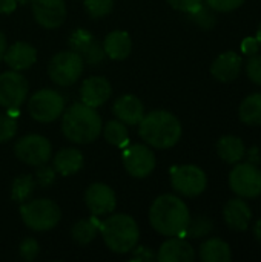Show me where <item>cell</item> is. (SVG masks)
Returning <instances> with one entry per match:
<instances>
[{"instance_id":"12","label":"cell","mask_w":261,"mask_h":262,"mask_svg":"<svg viewBox=\"0 0 261 262\" xmlns=\"http://www.w3.org/2000/svg\"><path fill=\"white\" fill-rule=\"evenodd\" d=\"M126 172L134 178H146L155 169V155L145 144H132L123 152Z\"/></svg>"},{"instance_id":"37","label":"cell","mask_w":261,"mask_h":262,"mask_svg":"<svg viewBox=\"0 0 261 262\" xmlns=\"http://www.w3.org/2000/svg\"><path fill=\"white\" fill-rule=\"evenodd\" d=\"M246 74L249 80L261 86V55H252L246 64Z\"/></svg>"},{"instance_id":"9","label":"cell","mask_w":261,"mask_h":262,"mask_svg":"<svg viewBox=\"0 0 261 262\" xmlns=\"http://www.w3.org/2000/svg\"><path fill=\"white\" fill-rule=\"evenodd\" d=\"M229 186L240 198H257L261 195V170L252 163L235 164L229 173Z\"/></svg>"},{"instance_id":"43","label":"cell","mask_w":261,"mask_h":262,"mask_svg":"<svg viewBox=\"0 0 261 262\" xmlns=\"http://www.w3.org/2000/svg\"><path fill=\"white\" fill-rule=\"evenodd\" d=\"M254 233H255V236H257V239L261 243V220L260 221H257V224H255V229H254Z\"/></svg>"},{"instance_id":"13","label":"cell","mask_w":261,"mask_h":262,"mask_svg":"<svg viewBox=\"0 0 261 262\" xmlns=\"http://www.w3.org/2000/svg\"><path fill=\"white\" fill-rule=\"evenodd\" d=\"M68 43H69L71 51L78 54L83 58V61H86L91 66H95V64L102 63L105 60V57H106L103 45H100L97 37H94L86 29H82V28L75 29L71 34Z\"/></svg>"},{"instance_id":"40","label":"cell","mask_w":261,"mask_h":262,"mask_svg":"<svg viewBox=\"0 0 261 262\" xmlns=\"http://www.w3.org/2000/svg\"><path fill=\"white\" fill-rule=\"evenodd\" d=\"M258 49H260V45H258L257 38H254V37H246L242 41V52L249 55V57L258 54Z\"/></svg>"},{"instance_id":"25","label":"cell","mask_w":261,"mask_h":262,"mask_svg":"<svg viewBox=\"0 0 261 262\" xmlns=\"http://www.w3.org/2000/svg\"><path fill=\"white\" fill-rule=\"evenodd\" d=\"M200 259L203 262H231L232 252L226 241L220 238H211L202 244Z\"/></svg>"},{"instance_id":"2","label":"cell","mask_w":261,"mask_h":262,"mask_svg":"<svg viewBox=\"0 0 261 262\" xmlns=\"http://www.w3.org/2000/svg\"><path fill=\"white\" fill-rule=\"evenodd\" d=\"M138 134L146 144L155 149H169L182 138V123L168 111H152L143 115Z\"/></svg>"},{"instance_id":"6","label":"cell","mask_w":261,"mask_h":262,"mask_svg":"<svg viewBox=\"0 0 261 262\" xmlns=\"http://www.w3.org/2000/svg\"><path fill=\"white\" fill-rule=\"evenodd\" d=\"M83 58L74 51H65L55 54L48 66L51 80L58 86H72L83 72Z\"/></svg>"},{"instance_id":"26","label":"cell","mask_w":261,"mask_h":262,"mask_svg":"<svg viewBox=\"0 0 261 262\" xmlns=\"http://www.w3.org/2000/svg\"><path fill=\"white\" fill-rule=\"evenodd\" d=\"M238 115L248 126H261V92L251 94L242 101Z\"/></svg>"},{"instance_id":"38","label":"cell","mask_w":261,"mask_h":262,"mask_svg":"<svg viewBox=\"0 0 261 262\" xmlns=\"http://www.w3.org/2000/svg\"><path fill=\"white\" fill-rule=\"evenodd\" d=\"M166 2H168L174 9L182 11V12H186V14L195 11V9L203 3V0H166Z\"/></svg>"},{"instance_id":"14","label":"cell","mask_w":261,"mask_h":262,"mask_svg":"<svg viewBox=\"0 0 261 262\" xmlns=\"http://www.w3.org/2000/svg\"><path fill=\"white\" fill-rule=\"evenodd\" d=\"M31 9L35 21L48 29H55L66 18V5L63 0H31Z\"/></svg>"},{"instance_id":"31","label":"cell","mask_w":261,"mask_h":262,"mask_svg":"<svg viewBox=\"0 0 261 262\" xmlns=\"http://www.w3.org/2000/svg\"><path fill=\"white\" fill-rule=\"evenodd\" d=\"M211 230H212V221L208 220V218L200 216V218H197V220H194V221H189V224H188V227H186L183 236L195 238V239H197V238L206 236Z\"/></svg>"},{"instance_id":"45","label":"cell","mask_w":261,"mask_h":262,"mask_svg":"<svg viewBox=\"0 0 261 262\" xmlns=\"http://www.w3.org/2000/svg\"><path fill=\"white\" fill-rule=\"evenodd\" d=\"M17 3H22V5H25V3H31V0H17Z\"/></svg>"},{"instance_id":"33","label":"cell","mask_w":261,"mask_h":262,"mask_svg":"<svg viewBox=\"0 0 261 262\" xmlns=\"http://www.w3.org/2000/svg\"><path fill=\"white\" fill-rule=\"evenodd\" d=\"M17 134V120L11 114H0V143H6Z\"/></svg>"},{"instance_id":"30","label":"cell","mask_w":261,"mask_h":262,"mask_svg":"<svg viewBox=\"0 0 261 262\" xmlns=\"http://www.w3.org/2000/svg\"><path fill=\"white\" fill-rule=\"evenodd\" d=\"M189 18L194 23H197L200 28H203V29H211L215 25V21H217L215 15H214V9L209 8L208 5L205 6L203 3L195 11L189 12Z\"/></svg>"},{"instance_id":"4","label":"cell","mask_w":261,"mask_h":262,"mask_svg":"<svg viewBox=\"0 0 261 262\" xmlns=\"http://www.w3.org/2000/svg\"><path fill=\"white\" fill-rule=\"evenodd\" d=\"M100 233L109 250L114 253H129L140 238V230L135 220L129 215H112L100 223Z\"/></svg>"},{"instance_id":"28","label":"cell","mask_w":261,"mask_h":262,"mask_svg":"<svg viewBox=\"0 0 261 262\" xmlns=\"http://www.w3.org/2000/svg\"><path fill=\"white\" fill-rule=\"evenodd\" d=\"M103 135H105V140L115 147H125L129 143L128 129L125 127V123H122L120 120L109 121L105 126Z\"/></svg>"},{"instance_id":"16","label":"cell","mask_w":261,"mask_h":262,"mask_svg":"<svg viewBox=\"0 0 261 262\" xmlns=\"http://www.w3.org/2000/svg\"><path fill=\"white\" fill-rule=\"evenodd\" d=\"M112 94L111 83L103 78V77H91L83 81L80 88V98L82 103L91 106V107H98L105 104Z\"/></svg>"},{"instance_id":"29","label":"cell","mask_w":261,"mask_h":262,"mask_svg":"<svg viewBox=\"0 0 261 262\" xmlns=\"http://www.w3.org/2000/svg\"><path fill=\"white\" fill-rule=\"evenodd\" d=\"M35 180L31 175H20L18 178L14 180L12 183V189H11V198L17 203H23L25 200H28L34 189H35Z\"/></svg>"},{"instance_id":"44","label":"cell","mask_w":261,"mask_h":262,"mask_svg":"<svg viewBox=\"0 0 261 262\" xmlns=\"http://www.w3.org/2000/svg\"><path fill=\"white\" fill-rule=\"evenodd\" d=\"M257 41H258V45H260V48H261V23H260V26H258V31H257Z\"/></svg>"},{"instance_id":"32","label":"cell","mask_w":261,"mask_h":262,"mask_svg":"<svg viewBox=\"0 0 261 262\" xmlns=\"http://www.w3.org/2000/svg\"><path fill=\"white\" fill-rule=\"evenodd\" d=\"M114 8V0H85V9L92 18L108 15Z\"/></svg>"},{"instance_id":"20","label":"cell","mask_w":261,"mask_h":262,"mask_svg":"<svg viewBox=\"0 0 261 262\" xmlns=\"http://www.w3.org/2000/svg\"><path fill=\"white\" fill-rule=\"evenodd\" d=\"M223 218H225V223L228 224V227H231L232 230L245 232L251 224L252 212L246 201H243L242 198H237V200H231L225 204Z\"/></svg>"},{"instance_id":"24","label":"cell","mask_w":261,"mask_h":262,"mask_svg":"<svg viewBox=\"0 0 261 262\" xmlns=\"http://www.w3.org/2000/svg\"><path fill=\"white\" fill-rule=\"evenodd\" d=\"M217 154L225 163L237 164L246 154L245 143L242 141V138L235 135H225L217 143Z\"/></svg>"},{"instance_id":"21","label":"cell","mask_w":261,"mask_h":262,"mask_svg":"<svg viewBox=\"0 0 261 262\" xmlns=\"http://www.w3.org/2000/svg\"><path fill=\"white\" fill-rule=\"evenodd\" d=\"M5 63L12 69V71H23L31 68L35 60H37V51L34 46L25 43V41H17L6 48L3 54Z\"/></svg>"},{"instance_id":"19","label":"cell","mask_w":261,"mask_h":262,"mask_svg":"<svg viewBox=\"0 0 261 262\" xmlns=\"http://www.w3.org/2000/svg\"><path fill=\"white\" fill-rule=\"evenodd\" d=\"M112 112L122 123L135 126L142 121L145 115V106L135 95H122L115 100Z\"/></svg>"},{"instance_id":"23","label":"cell","mask_w":261,"mask_h":262,"mask_svg":"<svg viewBox=\"0 0 261 262\" xmlns=\"http://www.w3.org/2000/svg\"><path fill=\"white\" fill-rule=\"evenodd\" d=\"M54 170L62 177H71L83 167V155L77 149H62L54 157Z\"/></svg>"},{"instance_id":"36","label":"cell","mask_w":261,"mask_h":262,"mask_svg":"<svg viewBox=\"0 0 261 262\" xmlns=\"http://www.w3.org/2000/svg\"><path fill=\"white\" fill-rule=\"evenodd\" d=\"M205 2L209 8H212L217 12H231L245 3V0H205Z\"/></svg>"},{"instance_id":"8","label":"cell","mask_w":261,"mask_h":262,"mask_svg":"<svg viewBox=\"0 0 261 262\" xmlns=\"http://www.w3.org/2000/svg\"><path fill=\"white\" fill-rule=\"evenodd\" d=\"M171 184L174 190L178 192L180 195L186 198H194L205 192L208 186V177L205 170H202L198 166L185 164L172 170Z\"/></svg>"},{"instance_id":"27","label":"cell","mask_w":261,"mask_h":262,"mask_svg":"<svg viewBox=\"0 0 261 262\" xmlns=\"http://www.w3.org/2000/svg\"><path fill=\"white\" fill-rule=\"evenodd\" d=\"M98 232H100V223L95 220L94 215H92V218L80 220L78 223L74 224V227H72V230H71L74 241H77V243L82 244V246L92 243V241L97 238Z\"/></svg>"},{"instance_id":"3","label":"cell","mask_w":261,"mask_h":262,"mask_svg":"<svg viewBox=\"0 0 261 262\" xmlns=\"http://www.w3.org/2000/svg\"><path fill=\"white\" fill-rule=\"evenodd\" d=\"M62 132L72 143H92L102 132V118L94 107L85 103H74L63 114Z\"/></svg>"},{"instance_id":"7","label":"cell","mask_w":261,"mask_h":262,"mask_svg":"<svg viewBox=\"0 0 261 262\" xmlns=\"http://www.w3.org/2000/svg\"><path fill=\"white\" fill-rule=\"evenodd\" d=\"M65 109V98L60 92L52 89H42L35 92L28 101L29 115L40 123H51L57 120Z\"/></svg>"},{"instance_id":"15","label":"cell","mask_w":261,"mask_h":262,"mask_svg":"<svg viewBox=\"0 0 261 262\" xmlns=\"http://www.w3.org/2000/svg\"><path fill=\"white\" fill-rule=\"evenodd\" d=\"M85 201L94 216L109 215L115 210L117 206V198L114 190L103 183L91 184L85 193Z\"/></svg>"},{"instance_id":"5","label":"cell","mask_w":261,"mask_h":262,"mask_svg":"<svg viewBox=\"0 0 261 262\" xmlns=\"http://www.w3.org/2000/svg\"><path fill=\"white\" fill-rule=\"evenodd\" d=\"M20 216L28 229L34 232H46L60 223L62 213L60 207L54 201L42 198L22 204Z\"/></svg>"},{"instance_id":"34","label":"cell","mask_w":261,"mask_h":262,"mask_svg":"<svg viewBox=\"0 0 261 262\" xmlns=\"http://www.w3.org/2000/svg\"><path fill=\"white\" fill-rule=\"evenodd\" d=\"M54 181H55V170H54V167L48 166V163H46V164H42V166H37L35 183H37L42 189L49 187Z\"/></svg>"},{"instance_id":"35","label":"cell","mask_w":261,"mask_h":262,"mask_svg":"<svg viewBox=\"0 0 261 262\" xmlns=\"http://www.w3.org/2000/svg\"><path fill=\"white\" fill-rule=\"evenodd\" d=\"M18 253H20L23 261H34L40 253V246L34 238H26L22 241Z\"/></svg>"},{"instance_id":"1","label":"cell","mask_w":261,"mask_h":262,"mask_svg":"<svg viewBox=\"0 0 261 262\" xmlns=\"http://www.w3.org/2000/svg\"><path fill=\"white\" fill-rule=\"evenodd\" d=\"M149 221L155 232L163 236H180L191 221L189 209L178 196L162 195L158 196L149 210Z\"/></svg>"},{"instance_id":"10","label":"cell","mask_w":261,"mask_h":262,"mask_svg":"<svg viewBox=\"0 0 261 262\" xmlns=\"http://www.w3.org/2000/svg\"><path fill=\"white\" fill-rule=\"evenodd\" d=\"M14 152L15 157L29 164V166H42L46 164L51 158V143L48 138L37 135V134H31V135H25L22 137L15 146H14Z\"/></svg>"},{"instance_id":"39","label":"cell","mask_w":261,"mask_h":262,"mask_svg":"<svg viewBox=\"0 0 261 262\" xmlns=\"http://www.w3.org/2000/svg\"><path fill=\"white\" fill-rule=\"evenodd\" d=\"M132 261L137 262H152L157 261V255L152 252V249H148V247H134L132 250Z\"/></svg>"},{"instance_id":"42","label":"cell","mask_w":261,"mask_h":262,"mask_svg":"<svg viewBox=\"0 0 261 262\" xmlns=\"http://www.w3.org/2000/svg\"><path fill=\"white\" fill-rule=\"evenodd\" d=\"M5 51H6V38H5L3 32L0 31V60H2V57H3V54H5Z\"/></svg>"},{"instance_id":"17","label":"cell","mask_w":261,"mask_h":262,"mask_svg":"<svg viewBox=\"0 0 261 262\" xmlns=\"http://www.w3.org/2000/svg\"><path fill=\"white\" fill-rule=\"evenodd\" d=\"M242 66H243L242 57L234 51H228L220 54L214 60L211 66V74L215 80L222 83H231L235 78H238L242 72Z\"/></svg>"},{"instance_id":"11","label":"cell","mask_w":261,"mask_h":262,"mask_svg":"<svg viewBox=\"0 0 261 262\" xmlns=\"http://www.w3.org/2000/svg\"><path fill=\"white\" fill-rule=\"evenodd\" d=\"M28 94V81L17 71L0 74V106L6 109H18Z\"/></svg>"},{"instance_id":"22","label":"cell","mask_w":261,"mask_h":262,"mask_svg":"<svg viewBox=\"0 0 261 262\" xmlns=\"http://www.w3.org/2000/svg\"><path fill=\"white\" fill-rule=\"evenodd\" d=\"M103 49L106 57L112 60H125L132 51V40L125 31H112L106 35L103 41Z\"/></svg>"},{"instance_id":"41","label":"cell","mask_w":261,"mask_h":262,"mask_svg":"<svg viewBox=\"0 0 261 262\" xmlns=\"http://www.w3.org/2000/svg\"><path fill=\"white\" fill-rule=\"evenodd\" d=\"M17 8V0H0V14H11Z\"/></svg>"},{"instance_id":"18","label":"cell","mask_w":261,"mask_h":262,"mask_svg":"<svg viewBox=\"0 0 261 262\" xmlns=\"http://www.w3.org/2000/svg\"><path fill=\"white\" fill-rule=\"evenodd\" d=\"M195 259L194 247L180 236H171L160 246L157 261L160 262H192Z\"/></svg>"}]
</instances>
